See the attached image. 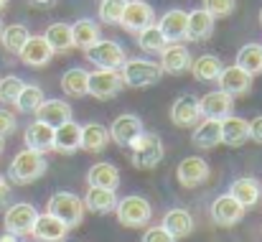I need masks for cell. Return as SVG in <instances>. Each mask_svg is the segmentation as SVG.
Masks as SVG:
<instances>
[{
    "instance_id": "6da1fadb",
    "label": "cell",
    "mask_w": 262,
    "mask_h": 242,
    "mask_svg": "<svg viewBox=\"0 0 262 242\" xmlns=\"http://www.w3.org/2000/svg\"><path fill=\"white\" fill-rule=\"evenodd\" d=\"M46 158L43 153L38 151H31V148H23L20 153L13 156V161L8 166V181L18 184V186H26V184H33L36 178H41L46 173Z\"/></svg>"
},
{
    "instance_id": "7a4b0ae2",
    "label": "cell",
    "mask_w": 262,
    "mask_h": 242,
    "mask_svg": "<svg viewBox=\"0 0 262 242\" xmlns=\"http://www.w3.org/2000/svg\"><path fill=\"white\" fill-rule=\"evenodd\" d=\"M127 148H130V161H133L135 168H156L158 163L163 161V156H166L161 135L145 133V130H143Z\"/></svg>"
},
{
    "instance_id": "3957f363",
    "label": "cell",
    "mask_w": 262,
    "mask_h": 242,
    "mask_svg": "<svg viewBox=\"0 0 262 242\" xmlns=\"http://www.w3.org/2000/svg\"><path fill=\"white\" fill-rule=\"evenodd\" d=\"M115 214H117V222L127 230H138V227H145L153 217V207L145 196H138V194H130L125 199H117V207H115Z\"/></svg>"
},
{
    "instance_id": "277c9868",
    "label": "cell",
    "mask_w": 262,
    "mask_h": 242,
    "mask_svg": "<svg viewBox=\"0 0 262 242\" xmlns=\"http://www.w3.org/2000/svg\"><path fill=\"white\" fill-rule=\"evenodd\" d=\"M120 77L125 87H153L158 84L163 77V69L161 64L150 62V59H125V64L120 67Z\"/></svg>"
},
{
    "instance_id": "5b68a950",
    "label": "cell",
    "mask_w": 262,
    "mask_h": 242,
    "mask_svg": "<svg viewBox=\"0 0 262 242\" xmlns=\"http://www.w3.org/2000/svg\"><path fill=\"white\" fill-rule=\"evenodd\" d=\"M49 214L61 219L69 230L79 227L82 219H84V201L72 191H54L51 199H49Z\"/></svg>"
},
{
    "instance_id": "8992f818",
    "label": "cell",
    "mask_w": 262,
    "mask_h": 242,
    "mask_svg": "<svg viewBox=\"0 0 262 242\" xmlns=\"http://www.w3.org/2000/svg\"><path fill=\"white\" fill-rule=\"evenodd\" d=\"M84 54H87V62H92L97 69H115V72H120V67L127 59L125 49L117 41H102V38L92 44Z\"/></svg>"
},
{
    "instance_id": "52a82bcc",
    "label": "cell",
    "mask_w": 262,
    "mask_h": 242,
    "mask_svg": "<svg viewBox=\"0 0 262 242\" xmlns=\"http://www.w3.org/2000/svg\"><path fill=\"white\" fill-rule=\"evenodd\" d=\"M36 219H38L36 207H33V204H28V201H20V204L5 207L3 225H5V232H13L15 237H26V235H31V230H33Z\"/></svg>"
},
{
    "instance_id": "ba28073f",
    "label": "cell",
    "mask_w": 262,
    "mask_h": 242,
    "mask_svg": "<svg viewBox=\"0 0 262 242\" xmlns=\"http://www.w3.org/2000/svg\"><path fill=\"white\" fill-rule=\"evenodd\" d=\"M122 77L115 69H97L89 74L87 82V94H92L94 99H112L122 92Z\"/></svg>"
},
{
    "instance_id": "9c48e42d",
    "label": "cell",
    "mask_w": 262,
    "mask_h": 242,
    "mask_svg": "<svg viewBox=\"0 0 262 242\" xmlns=\"http://www.w3.org/2000/svg\"><path fill=\"white\" fill-rule=\"evenodd\" d=\"M199 110H201V117H206V120H219V123H222L224 117L232 115V110H234V97H229V94L222 92V89H214V92L199 97Z\"/></svg>"
},
{
    "instance_id": "30bf717a",
    "label": "cell",
    "mask_w": 262,
    "mask_h": 242,
    "mask_svg": "<svg viewBox=\"0 0 262 242\" xmlns=\"http://www.w3.org/2000/svg\"><path fill=\"white\" fill-rule=\"evenodd\" d=\"M150 23H153V8H150L145 0H127V3H125L120 26H122L127 33H138V31H143V28L150 26Z\"/></svg>"
},
{
    "instance_id": "8fae6325",
    "label": "cell",
    "mask_w": 262,
    "mask_h": 242,
    "mask_svg": "<svg viewBox=\"0 0 262 242\" xmlns=\"http://www.w3.org/2000/svg\"><path fill=\"white\" fill-rule=\"evenodd\" d=\"M245 212L247 209L242 204H237L229 194H224V196H216L211 204V222L216 227H234L237 222L245 219Z\"/></svg>"
},
{
    "instance_id": "7c38bea8",
    "label": "cell",
    "mask_w": 262,
    "mask_h": 242,
    "mask_svg": "<svg viewBox=\"0 0 262 242\" xmlns=\"http://www.w3.org/2000/svg\"><path fill=\"white\" fill-rule=\"evenodd\" d=\"M201 120V110H199V97L186 92L181 97H176V102L171 105V123L176 128H191Z\"/></svg>"
},
{
    "instance_id": "4fadbf2b",
    "label": "cell",
    "mask_w": 262,
    "mask_h": 242,
    "mask_svg": "<svg viewBox=\"0 0 262 242\" xmlns=\"http://www.w3.org/2000/svg\"><path fill=\"white\" fill-rule=\"evenodd\" d=\"M216 84L229 97H242V94H247L252 89V77L245 69H239L237 64H232V67H222V72L216 77Z\"/></svg>"
},
{
    "instance_id": "5bb4252c",
    "label": "cell",
    "mask_w": 262,
    "mask_h": 242,
    "mask_svg": "<svg viewBox=\"0 0 262 242\" xmlns=\"http://www.w3.org/2000/svg\"><path fill=\"white\" fill-rule=\"evenodd\" d=\"M18 56H20V62L26 67L41 69V67H46L54 59V51H51V46L46 44L43 36H28V41L23 44V49L18 51Z\"/></svg>"
},
{
    "instance_id": "9a60e30c",
    "label": "cell",
    "mask_w": 262,
    "mask_h": 242,
    "mask_svg": "<svg viewBox=\"0 0 262 242\" xmlns=\"http://www.w3.org/2000/svg\"><path fill=\"white\" fill-rule=\"evenodd\" d=\"M140 133H143V123L138 115H120V117H115V123L110 128V140H115V146H120V148H127Z\"/></svg>"
},
{
    "instance_id": "2e32d148",
    "label": "cell",
    "mask_w": 262,
    "mask_h": 242,
    "mask_svg": "<svg viewBox=\"0 0 262 242\" xmlns=\"http://www.w3.org/2000/svg\"><path fill=\"white\" fill-rule=\"evenodd\" d=\"M176 176H178V184H181V186L196 189V186H201V184L209 178V163L204 161V158L188 156V158H183V161L178 163Z\"/></svg>"
},
{
    "instance_id": "e0dca14e",
    "label": "cell",
    "mask_w": 262,
    "mask_h": 242,
    "mask_svg": "<svg viewBox=\"0 0 262 242\" xmlns=\"http://www.w3.org/2000/svg\"><path fill=\"white\" fill-rule=\"evenodd\" d=\"M191 62H193V56H191V51L186 49V46H181V44H168L163 51H161V69L166 72V74H183V72H188L191 69Z\"/></svg>"
},
{
    "instance_id": "ac0fdd59",
    "label": "cell",
    "mask_w": 262,
    "mask_h": 242,
    "mask_svg": "<svg viewBox=\"0 0 262 242\" xmlns=\"http://www.w3.org/2000/svg\"><path fill=\"white\" fill-rule=\"evenodd\" d=\"M31 235L38 242H64L67 235H69V227H67L61 219H56L54 214L46 212V214H38V219H36Z\"/></svg>"
},
{
    "instance_id": "d6986e66",
    "label": "cell",
    "mask_w": 262,
    "mask_h": 242,
    "mask_svg": "<svg viewBox=\"0 0 262 242\" xmlns=\"http://www.w3.org/2000/svg\"><path fill=\"white\" fill-rule=\"evenodd\" d=\"M36 120L51 125V128H59L64 123L72 120V105L64 102V99H43L38 107H36Z\"/></svg>"
},
{
    "instance_id": "ffe728a7",
    "label": "cell",
    "mask_w": 262,
    "mask_h": 242,
    "mask_svg": "<svg viewBox=\"0 0 262 242\" xmlns=\"http://www.w3.org/2000/svg\"><path fill=\"white\" fill-rule=\"evenodd\" d=\"M229 196H232L237 204H242L245 209L257 207L262 199V184L257 178H252V176H242V178H237V181L229 186Z\"/></svg>"
},
{
    "instance_id": "44dd1931",
    "label": "cell",
    "mask_w": 262,
    "mask_h": 242,
    "mask_svg": "<svg viewBox=\"0 0 262 242\" xmlns=\"http://www.w3.org/2000/svg\"><path fill=\"white\" fill-rule=\"evenodd\" d=\"M186 18H188V13L181 10V8H171V10H166V13L161 15L158 28H161V33L166 36L168 44L186 41Z\"/></svg>"
},
{
    "instance_id": "7402d4cb",
    "label": "cell",
    "mask_w": 262,
    "mask_h": 242,
    "mask_svg": "<svg viewBox=\"0 0 262 242\" xmlns=\"http://www.w3.org/2000/svg\"><path fill=\"white\" fill-rule=\"evenodd\" d=\"M214 23L216 21L204 8L191 10L186 18V41H209L214 33Z\"/></svg>"
},
{
    "instance_id": "603a6c76",
    "label": "cell",
    "mask_w": 262,
    "mask_h": 242,
    "mask_svg": "<svg viewBox=\"0 0 262 242\" xmlns=\"http://www.w3.org/2000/svg\"><path fill=\"white\" fill-rule=\"evenodd\" d=\"M250 140V120L239 115H229L222 120V143L229 148H239Z\"/></svg>"
},
{
    "instance_id": "cb8c5ba5",
    "label": "cell",
    "mask_w": 262,
    "mask_h": 242,
    "mask_svg": "<svg viewBox=\"0 0 262 242\" xmlns=\"http://www.w3.org/2000/svg\"><path fill=\"white\" fill-rule=\"evenodd\" d=\"M23 140H26V148L38 151V153H49V151H54V128L36 120L26 128Z\"/></svg>"
},
{
    "instance_id": "d4e9b609",
    "label": "cell",
    "mask_w": 262,
    "mask_h": 242,
    "mask_svg": "<svg viewBox=\"0 0 262 242\" xmlns=\"http://www.w3.org/2000/svg\"><path fill=\"white\" fill-rule=\"evenodd\" d=\"M79 133H82V128L74 120L54 128V151L56 153H64V156L77 153L79 151Z\"/></svg>"
},
{
    "instance_id": "484cf974",
    "label": "cell",
    "mask_w": 262,
    "mask_h": 242,
    "mask_svg": "<svg viewBox=\"0 0 262 242\" xmlns=\"http://www.w3.org/2000/svg\"><path fill=\"white\" fill-rule=\"evenodd\" d=\"M84 209L94 212V214H110L117 207V194L112 189H102V186H89L87 196L82 199Z\"/></svg>"
},
{
    "instance_id": "4316f807",
    "label": "cell",
    "mask_w": 262,
    "mask_h": 242,
    "mask_svg": "<svg viewBox=\"0 0 262 242\" xmlns=\"http://www.w3.org/2000/svg\"><path fill=\"white\" fill-rule=\"evenodd\" d=\"M110 146V130L104 125H84L82 133H79V148H84L89 153H102L104 148Z\"/></svg>"
},
{
    "instance_id": "83f0119b",
    "label": "cell",
    "mask_w": 262,
    "mask_h": 242,
    "mask_svg": "<svg viewBox=\"0 0 262 242\" xmlns=\"http://www.w3.org/2000/svg\"><path fill=\"white\" fill-rule=\"evenodd\" d=\"M161 227H163L168 235H173L176 240H181V237H188V235L193 232V219H191V214H188L186 209H171V212L163 214Z\"/></svg>"
},
{
    "instance_id": "f1b7e54d",
    "label": "cell",
    "mask_w": 262,
    "mask_h": 242,
    "mask_svg": "<svg viewBox=\"0 0 262 242\" xmlns=\"http://www.w3.org/2000/svg\"><path fill=\"white\" fill-rule=\"evenodd\" d=\"M196 125L199 128L191 135L193 146H199V148H216V146H222V123L219 120H206L204 117Z\"/></svg>"
},
{
    "instance_id": "f546056e",
    "label": "cell",
    "mask_w": 262,
    "mask_h": 242,
    "mask_svg": "<svg viewBox=\"0 0 262 242\" xmlns=\"http://www.w3.org/2000/svg\"><path fill=\"white\" fill-rule=\"evenodd\" d=\"M46 44L51 46L54 54H67L69 49H74V38H72V26L69 23H51L43 33Z\"/></svg>"
},
{
    "instance_id": "4dcf8cb0",
    "label": "cell",
    "mask_w": 262,
    "mask_h": 242,
    "mask_svg": "<svg viewBox=\"0 0 262 242\" xmlns=\"http://www.w3.org/2000/svg\"><path fill=\"white\" fill-rule=\"evenodd\" d=\"M87 184L89 186H102V189L117 191V186H120V171L112 163H94L87 171Z\"/></svg>"
},
{
    "instance_id": "1f68e13d",
    "label": "cell",
    "mask_w": 262,
    "mask_h": 242,
    "mask_svg": "<svg viewBox=\"0 0 262 242\" xmlns=\"http://www.w3.org/2000/svg\"><path fill=\"white\" fill-rule=\"evenodd\" d=\"M87 82H89V72L82 67H72L61 74V89L67 97H87Z\"/></svg>"
},
{
    "instance_id": "d6a6232c",
    "label": "cell",
    "mask_w": 262,
    "mask_h": 242,
    "mask_svg": "<svg viewBox=\"0 0 262 242\" xmlns=\"http://www.w3.org/2000/svg\"><path fill=\"white\" fill-rule=\"evenodd\" d=\"M188 72L199 82L211 84V82H216L219 72H222V59L214 56V54H201L196 62H191V69H188Z\"/></svg>"
},
{
    "instance_id": "836d02e7",
    "label": "cell",
    "mask_w": 262,
    "mask_h": 242,
    "mask_svg": "<svg viewBox=\"0 0 262 242\" xmlns=\"http://www.w3.org/2000/svg\"><path fill=\"white\" fill-rule=\"evenodd\" d=\"M72 38H74V46L87 51L92 44L99 41V26L92 21V18H82L72 26Z\"/></svg>"
},
{
    "instance_id": "e575fe53",
    "label": "cell",
    "mask_w": 262,
    "mask_h": 242,
    "mask_svg": "<svg viewBox=\"0 0 262 242\" xmlns=\"http://www.w3.org/2000/svg\"><path fill=\"white\" fill-rule=\"evenodd\" d=\"M237 67L245 69L250 77L262 74V46L260 44H247V46H242L239 54H237Z\"/></svg>"
},
{
    "instance_id": "d590c367",
    "label": "cell",
    "mask_w": 262,
    "mask_h": 242,
    "mask_svg": "<svg viewBox=\"0 0 262 242\" xmlns=\"http://www.w3.org/2000/svg\"><path fill=\"white\" fill-rule=\"evenodd\" d=\"M28 28L23 26V23H10V26H5L3 31H0V44H3V49L5 51H10V54H18L20 49H23V44L28 41Z\"/></svg>"
},
{
    "instance_id": "8d00e7d4",
    "label": "cell",
    "mask_w": 262,
    "mask_h": 242,
    "mask_svg": "<svg viewBox=\"0 0 262 242\" xmlns=\"http://www.w3.org/2000/svg\"><path fill=\"white\" fill-rule=\"evenodd\" d=\"M138 44H140V49H145V51H150V54H161V51L168 46L166 36H163L161 28H158V23H150V26H145L143 31H138Z\"/></svg>"
},
{
    "instance_id": "74e56055",
    "label": "cell",
    "mask_w": 262,
    "mask_h": 242,
    "mask_svg": "<svg viewBox=\"0 0 262 242\" xmlns=\"http://www.w3.org/2000/svg\"><path fill=\"white\" fill-rule=\"evenodd\" d=\"M43 99H46V97H43V89H41L38 84H23L20 94L15 97V107H18V112L31 115V112H36V107H38Z\"/></svg>"
},
{
    "instance_id": "f35d334b",
    "label": "cell",
    "mask_w": 262,
    "mask_h": 242,
    "mask_svg": "<svg viewBox=\"0 0 262 242\" xmlns=\"http://www.w3.org/2000/svg\"><path fill=\"white\" fill-rule=\"evenodd\" d=\"M26 82L15 74H8V77H0V102L3 105H15V97L20 94Z\"/></svg>"
},
{
    "instance_id": "ab89813d",
    "label": "cell",
    "mask_w": 262,
    "mask_h": 242,
    "mask_svg": "<svg viewBox=\"0 0 262 242\" xmlns=\"http://www.w3.org/2000/svg\"><path fill=\"white\" fill-rule=\"evenodd\" d=\"M125 3H127V0H102V3H99V21L107 23V26L120 23L122 10H125Z\"/></svg>"
},
{
    "instance_id": "60d3db41",
    "label": "cell",
    "mask_w": 262,
    "mask_h": 242,
    "mask_svg": "<svg viewBox=\"0 0 262 242\" xmlns=\"http://www.w3.org/2000/svg\"><path fill=\"white\" fill-rule=\"evenodd\" d=\"M234 5H237V0H204V10H206L214 21L232 15V13H234Z\"/></svg>"
},
{
    "instance_id": "b9f144b4",
    "label": "cell",
    "mask_w": 262,
    "mask_h": 242,
    "mask_svg": "<svg viewBox=\"0 0 262 242\" xmlns=\"http://www.w3.org/2000/svg\"><path fill=\"white\" fill-rule=\"evenodd\" d=\"M15 128H18V120H15V115L0 107V138L5 140L8 135H13V133H15Z\"/></svg>"
},
{
    "instance_id": "7bdbcfd3",
    "label": "cell",
    "mask_w": 262,
    "mask_h": 242,
    "mask_svg": "<svg viewBox=\"0 0 262 242\" xmlns=\"http://www.w3.org/2000/svg\"><path fill=\"white\" fill-rule=\"evenodd\" d=\"M140 242H176L173 235H168L163 227H148L143 232V240Z\"/></svg>"
},
{
    "instance_id": "ee69618b",
    "label": "cell",
    "mask_w": 262,
    "mask_h": 242,
    "mask_svg": "<svg viewBox=\"0 0 262 242\" xmlns=\"http://www.w3.org/2000/svg\"><path fill=\"white\" fill-rule=\"evenodd\" d=\"M10 207V181L5 176H0V212Z\"/></svg>"
},
{
    "instance_id": "f6af8a7d",
    "label": "cell",
    "mask_w": 262,
    "mask_h": 242,
    "mask_svg": "<svg viewBox=\"0 0 262 242\" xmlns=\"http://www.w3.org/2000/svg\"><path fill=\"white\" fill-rule=\"evenodd\" d=\"M250 140L262 143V115L255 117V120H250Z\"/></svg>"
},
{
    "instance_id": "bcb514c9",
    "label": "cell",
    "mask_w": 262,
    "mask_h": 242,
    "mask_svg": "<svg viewBox=\"0 0 262 242\" xmlns=\"http://www.w3.org/2000/svg\"><path fill=\"white\" fill-rule=\"evenodd\" d=\"M31 5H38V8H49V5H54L56 0H28Z\"/></svg>"
},
{
    "instance_id": "7dc6e473",
    "label": "cell",
    "mask_w": 262,
    "mask_h": 242,
    "mask_svg": "<svg viewBox=\"0 0 262 242\" xmlns=\"http://www.w3.org/2000/svg\"><path fill=\"white\" fill-rule=\"evenodd\" d=\"M0 242H18V237H15L13 232H3V235H0Z\"/></svg>"
},
{
    "instance_id": "c3c4849f",
    "label": "cell",
    "mask_w": 262,
    "mask_h": 242,
    "mask_svg": "<svg viewBox=\"0 0 262 242\" xmlns=\"http://www.w3.org/2000/svg\"><path fill=\"white\" fill-rule=\"evenodd\" d=\"M5 5H8V0H0V10H3V8H5Z\"/></svg>"
},
{
    "instance_id": "681fc988",
    "label": "cell",
    "mask_w": 262,
    "mask_h": 242,
    "mask_svg": "<svg viewBox=\"0 0 262 242\" xmlns=\"http://www.w3.org/2000/svg\"><path fill=\"white\" fill-rule=\"evenodd\" d=\"M0 153H3V138H0Z\"/></svg>"
},
{
    "instance_id": "f907efd6",
    "label": "cell",
    "mask_w": 262,
    "mask_h": 242,
    "mask_svg": "<svg viewBox=\"0 0 262 242\" xmlns=\"http://www.w3.org/2000/svg\"><path fill=\"white\" fill-rule=\"evenodd\" d=\"M0 31H3V21H0Z\"/></svg>"
},
{
    "instance_id": "816d5d0a",
    "label": "cell",
    "mask_w": 262,
    "mask_h": 242,
    "mask_svg": "<svg viewBox=\"0 0 262 242\" xmlns=\"http://www.w3.org/2000/svg\"><path fill=\"white\" fill-rule=\"evenodd\" d=\"M260 23H262V10H260Z\"/></svg>"
}]
</instances>
